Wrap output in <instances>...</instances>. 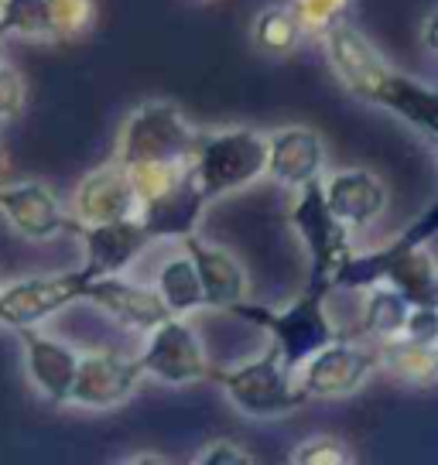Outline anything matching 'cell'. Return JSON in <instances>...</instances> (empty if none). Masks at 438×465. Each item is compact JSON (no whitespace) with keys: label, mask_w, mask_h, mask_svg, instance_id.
I'll return each instance as SVG.
<instances>
[{"label":"cell","mask_w":438,"mask_h":465,"mask_svg":"<svg viewBox=\"0 0 438 465\" xmlns=\"http://www.w3.org/2000/svg\"><path fill=\"white\" fill-rule=\"evenodd\" d=\"M438 230V205L424 209L422 216L401 230L380 250L356 253L353 250L346 261L339 263L329 288L333 291H366L373 284L394 288L408 305L438 308V277L435 261L428 253V243Z\"/></svg>","instance_id":"obj_1"},{"label":"cell","mask_w":438,"mask_h":465,"mask_svg":"<svg viewBox=\"0 0 438 465\" xmlns=\"http://www.w3.org/2000/svg\"><path fill=\"white\" fill-rule=\"evenodd\" d=\"M325 298H329V288L308 281L305 291L298 298H292L284 308L254 305V302L244 298V302H236L230 308V315L264 329L271 335V346L281 352L284 366L298 370L312 352H319L322 346H329L339 335L336 322L329 319V312H325Z\"/></svg>","instance_id":"obj_2"},{"label":"cell","mask_w":438,"mask_h":465,"mask_svg":"<svg viewBox=\"0 0 438 465\" xmlns=\"http://www.w3.org/2000/svg\"><path fill=\"white\" fill-rule=\"evenodd\" d=\"M264 164H267V137L254 127H226L216 134H199L189 174L205 203H213L261 182Z\"/></svg>","instance_id":"obj_3"},{"label":"cell","mask_w":438,"mask_h":465,"mask_svg":"<svg viewBox=\"0 0 438 465\" xmlns=\"http://www.w3.org/2000/svg\"><path fill=\"white\" fill-rule=\"evenodd\" d=\"M209 380H216L240 414L261 418V421L284 418V414L298 411L302 404H308L305 393L298 391V383H294V370L284 366V360H281V352L274 346H267L254 360L213 370Z\"/></svg>","instance_id":"obj_4"},{"label":"cell","mask_w":438,"mask_h":465,"mask_svg":"<svg viewBox=\"0 0 438 465\" xmlns=\"http://www.w3.org/2000/svg\"><path fill=\"white\" fill-rule=\"evenodd\" d=\"M199 134L182 116L175 103L147 100L124 120L117 141V161L131 164H189L199 144Z\"/></svg>","instance_id":"obj_5"},{"label":"cell","mask_w":438,"mask_h":465,"mask_svg":"<svg viewBox=\"0 0 438 465\" xmlns=\"http://www.w3.org/2000/svg\"><path fill=\"white\" fill-rule=\"evenodd\" d=\"M288 219H292L294 232L302 236V243H305V250H308V263H312L308 281L329 288V281H333V274L339 271V263L353 253V240H350V226H346V223L329 209V203H325V195H322V178L298 189V199H294Z\"/></svg>","instance_id":"obj_6"},{"label":"cell","mask_w":438,"mask_h":465,"mask_svg":"<svg viewBox=\"0 0 438 465\" xmlns=\"http://www.w3.org/2000/svg\"><path fill=\"white\" fill-rule=\"evenodd\" d=\"M377 373V349L363 339H333L294 370V383L305 401H343Z\"/></svg>","instance_id":"obj_7"},{"label":"cell","mask_w":438,"mask_h":465,"mask_svg":"<svg viewBox=\"0 0 438 465\" xmlns=\"http://www.w3.org/2000/svg\"><path fill=\"white\" fill-rule=\"evenodd\" d=\"M144 335L147 342L137 356L144 377H154L158 383H168V387H185V383L209 380L213 366H209L203 339L195 335V329L182 315H168Z\"/></svg>","instance_id":"obj_8"},{"label":"cell","mask_w":438,"mask_h":465,"mask_svg":"<svg viewBox=\"0 0 438 465\" xmlns=\"http://www.w3.org/2000/svg\"><path fill=\"white\" fill-rule=\"evenodd\" d=\"M89 284V274L79 271H65V274H38L21 277L15 284L0 288V325L7 329H31L42 325L48 315H55L73 302H83Z\"/></svg>","instance_id":"obj_9"},{"label":"cell","mask_w":438,"mask_h":465,"mask_svg":"<svg viewBox=\"0 0 438 465\" xmlns=\"http://www.w3.org/2000/svg\"><path fill=\"white\" fill-rule=\"evenodd\" d=\"M141 380H144V370H141L137 356H120L110 349L79 352L69 404L89 407V411H110V407L127 404Z\"/></svg>","instance_id":"obj_10"},{"label":"cell","mask_w":438,"mask_h":465,"mask_svg":"<svg viewBox=\"0 0 438 465\" xmlns=\"http://www.w3.org/2000/svg\"><path fill=\"white\" fill-rule=\"evenodd\" d=\"M322 45H325V58H329L339 83L350 89L356 100L373 103V93H377L380 83L387 79V73L394 65H387L377 48L366 42L356 28H350L346 21H339V25L325 31Z\"/></svg>","instance_id":"obj_11"},{"label":"cell","mask_w":438,"mask_h":465,"mask_svg":"<svg viewBox=\"0 0 438 465\" xmlns=\"http://www.w3.org/2000/svg\"><path fill=\"white\" fill-rule=\"evenodd\" d=\"M75 236L86 247V263L83 271L93 277H110L124 274L137 253H144L151 236L137 223V216L131 219H114V223H75Z\"/></svg>","instance_id":"obj_12"},{"label":"cell","mask_w":438,"mask_h":465,"mask_svg":"<svg viewBox=\"0 0 438 465\" xmlns=\"http://www.w3.org/2000/svg\"><path fill=\"white\" fill-rule=\"evenodd\" d=\"M0 216L35 243H48L62 232L75 230V219L65 216L59 199L52 195V189H45L42 182L0 185Z\"/></svg>","instance_id":"obj_13"},{"label":"cell","mask_w":438,"mask_h":465,"mask_svg":"<svg viewBox=\"0 0 438 465\" xmlns=\"http://www.w3.org/2000/svg\"><path fill=\"white\" fill-rule=\"evenodd\" d=\"M83 302L96 305L103 315H110L117 325L131 329V332H151L158 322L168 319V308L158 298V291L134 284L124 274L93 277L86 284Z\"/></svg>","instance_id":"obj_14"},{"label":"cell","mask_w":438,"mask_h":465,"mask_svg":"<svg viewBox=\"0 0 438 465\" xmlns=\"http://www.w3.org/2000/svg\"><path fill=\"white\" fill-rule=\"evenodd\" d=\"M137 216V195L131 185V172L117 158L93 168L79 182L73 195V219L75 223H114V219Z\"/></svg>","instance_id":"obj_15"},{"label":"cell","mask_w":438,"mask_h":465,"mask_svg":"<svg viewBox=\"0 0 438 465\" xmlns=\"http://www.w3.org/2000/svg\"><path fill=\"white\" fill-rule=\"evenodd\" d=\"M182 247H185V257H189L192 267H195V274H199L205 308H223V312H230L236 302L247 298L250 277H247V271H244V263L236 261L230 250L216 247V243H205L199 232L182 236Z\"/></svg>","instance_id":"obj_16"},{"label":"cell","mask_w":438,"mask_h":465,"mask_svg":"<svg viewBox=\"0 0 438 465\" xmlns=\"http://www.w3.org/2000/svg\"><path fill=\"white\" fill-rule=\"evenodd\" d=\"M205 199L199 185L192 182L189 168L185 174L172 182L168 189H161L158 195H151L144 203H137V223L147 230L151 240H164V236H189V232L199 230V223L205 216Z\"/></svg>","instance_id":"obj_17"},{"label":"cell","mask_w":438,"mask_h":465,"mask_svg":"<svg viewBox=\"0 0 438 465\" xmlns=\"http://www.w3.org/2000/svg\"><path fill=\"white\" fill-rule=\"evenodd\" d=\"M17 335H21V346H25V370H28L35 391L42 393L48 404H69L79 352L73 346H65L62 339L38 332V325L17 329Z\"/></svg>","instance_id":"obj_18"},{"label":"cell","mask_w":438,"mask_h":465,"mask_svg":"<svg viewBox=\"0 0 438 465\" xmlns=\"http://www.w3.org/2000/svg\"><path fill=\"white\" fill-rule=\"evenodd\" d=\"M325 168V144L312 127H284L267 137V164L264 174L274 178L284 189H302L308 182H319Z\"/></svg>","instance_id":"obj_19"},{"label":"cell","mask_w":438,"mask_h":465,"mask_svg":"<svg viewBox=\"0 0 438 465\" xmlns=\"http://www.w3.org/2000/svg\"><path fill=\"white\" fill-rule=\"evenodd\" d=\"M322 195L350 230L373 226L387 209L383 182L366 168H343V172L329 174V182H322Z\"/></svg>","instance_id":"obj_20"},{"label":"cell","mask_w":438,"mask_h":465,"mask_svg":"<svg viewBox=\"0 0 438 465\" xmlns=\"http://www.w3.org/2000/svg\"><path fill=\"white\" fill-rule=\"evenodd\" d=\"M366 291H370V294H366L363 319H360L356 339L373 342V346L397 342L401 332H404V322H408V315H411V305L394 288H387V284H373V288H366Z\"/></svg>","instance_id":"obj_21"},{"label":"cell","mask_w":438,"mask_h":465,"mask_svg":"<svg viewBox=\"0 0 438 465\" xmlns=\"http://www.w3.org/2000/svg\"><path fill=\"white\" fill-rule=\"evenodd\" d=\"M377 349V370H387L408 387H432L438 380V349L432 342H383Z\"/></svg>","instance_id":"obj_22"},{"label":"cell","mask_w":438,"mask_h":465,"mask_svg":"<svg viewBox=\"0 0 438 465\" xmlns=\"http://www.w3.org/2000/svg\"><path fill=\"white\" fill-rule=\"evenodd\" d=\"M154 291H158V298L168 308V315H192V312L205 308L199 274H195V267H192V261L185 253L161 267Z\"/></svg>","instance_id":"obj_23"},{"label":"cell","mask_w":438,"mask_h":465,"mask_svg":"<svg viewBox=\"0 0 438 465\" xmlns=\"http://www.w3.org/2000/svg\"><path fill=\"white\" fill-rule=\"evenodd\" d=\"M254 42L267 55H292L298 42H302V25L288 4H274L264 7L257 21H254Z\"/></svg>","instance_id":"obj_24"},{"label":"cell","mask_w":438,"mask_h":465,"mask_svg":"<svg viewBox=\"0 0 438 465\" xmlns=\"http://www.w3.org/2000/svg\"><path fill=\"white\" fill-rule=\"evenodd\" d=\"M48 42L73 45L96 25V0H45Z\"/></svg>","instance_id":"obj_25"},{"label":"cell","mask_w":438,"mask_h":465,"mask_svg":"<svg viewBox=\"0 0 438 465\" xmlns=\"http://www.w3.org/2000/svg\"><path fill=\"white\" fill-rule=\"evenodd\" d=\"M4 35H21V38L48 42L45 0H0V38Z\"/></svg>","instance_id":"obj_26"},{"label":"cell","mask_w":438,"mask_h":465,"mask_svg":"<svg viewBox=\"0 0 438 465\" xmlns=\"http://www.w3.org/2000/svg\"><path fill=\"white\" fill-rule=\"evenodd\" d=\"M302 25V35H325V31L339 25L346 11H350V0H292L288 4Z\"/></svg>","instance_id":"obj_27"},{"label":"cell","mask_w":438,"mask_h":465,"mask_svg":"<svg viewBox=\"0 0 438 465\" xmlns=\"http://www.w3.org/2000/svg\"><path fill=\"white\" fill-rule=\"evenodd\" d=\"M292 465H353V451L333 435H312L302 445H294L288 455Z\"/></svg>","instance_id":"obj_28"},{"label":"cell","mask_w":438,"mask_h":465,"mask_svg":"<svg viewBox=\"0 0 438 465\" xmlns=\"http://www.w3.org/2000/svg\"><path fill=\"white\" fill-rule=\"evenodd\" d=\"M25 103H28V86H25L21 73L15 65L0 62V120L17 116L25 110Z\"/></svg>","instance_id":"obj_29"},{"label":"cell","mask_w":438,"mask_h":465,"mask_svg":"<svg viewBox=\"0 0 438 465\" xmlns=\"http://www.w3.org/2000/svg\"><path fill=\"white\" fill-rule=\"evenodd\" d=\"M195 465H250L254 462V455L247 449H240L236 441L230 438H216V441H209L203 449L195 451Z\"/></svg>","instance_id":"obj_30"},{"label":"cell","mask_w":438,"mask_h":465,"mask_svg":"<svg viewBox=\"0 0 438 465\" xmlns=\"http://www.w3.org/2000/svg\"><path fill=\"white\" fill-rule=\"evenodd\" d=\"M424 48L435 52V15H428V25H424Z\"/></svg>","instance_id":"obj_31"}]
</instances>
